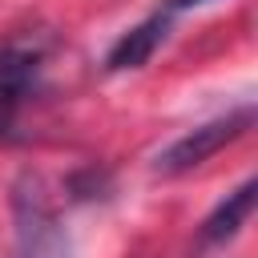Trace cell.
I'll return each mask as SVG.
<instances>
[{"label":"cell","instance_id":"7a4b0ae2","mask_svg":"<svg viewBox=\"0 0 258 258\" xmlns=\"http://www.w3.org/2000/svg\"><path fill=\"white\" fill-rule=\"evenodd\" d=\"M12 210H16V242L24 258H60L64 250V230L56 222V210L44 198L40 177H24L12 194Z\"/></svg>","mask_w":258,"mask_h":258},{"label":"cell","instance_id":"6da1fadb","mask_svg":"<svg viewBox=\"0 0 258 258\" xmlns=\"http://www.w3.org/2000/svg\"><path fill=\"white\" fill-rule=\"evenodd\" d=\"M250 121H254V109L242 105V109H230L226 117H214V121H206V125H198V129H189V133H181L177 141H169V145L153 157V173L177 177V173L198 169V165L210 161L218 149H226L230 141H238V137L250 129Z\"/></svg>","mask_w":258,"mask_h":258},{"label":"cell","instance_id":"5b68a950","mask_svg":"<svg viewBox=\"0 0 258 258\" xmlns=\"http://www.w3.org/2000/svg\"><path fill=\"white\" fill-rule=\"evenodd\" d=\"M254 189H258L254 177H246L234 194H226V202H218V210L202 222V242H230L254 210Z\"/></svg>","mask_w":258,"mask_h":258},{"label":"cell","instance_id":"277c9868","mask_svg":"<svg viewBox=\"0 0 258 258\" xmlns=\"http://www.w3.org/2000/svg\"><path fill=\"white\" fill-rule=\"evenodd\" d=\"M169 12L165 8H157L153 16H145L141 24H133L129 32H121L117 36V44L109 48V56H105V69L109 73H125V69H141L153 52H157V44L165 40V32H169Z\"/></svg>","mask_w":258,"mask_h":258},{"label":"cell","instance_id":"8992f818","mask_svg":"<svg viewBox=\"0 0 258 258\" xmlns=\"http://www.w3.org/2000/svg\"><path fill=\"white\" fill-rule=\"evenodd\" d=\"M198 4H210V0H165L161 8H165L169 16H177V12H185V8H198Z\"/></svg>","mask_w":258,"mask_h":258},{"label":"cell","instance_id":"3957f363","mask_svg":"<svg viewBox=\"0 0 258 258\" xmlns=\"http://www.w3.org/2000/svg\"><path fill=\"white\" fill-rule=\"evenodd\" d=\"M44 69V44L36 36H16L0 44V133L12 129L16 109L32 97Z\"/></svg>","mask_w":258,"mask_h":258}]
</instances>
